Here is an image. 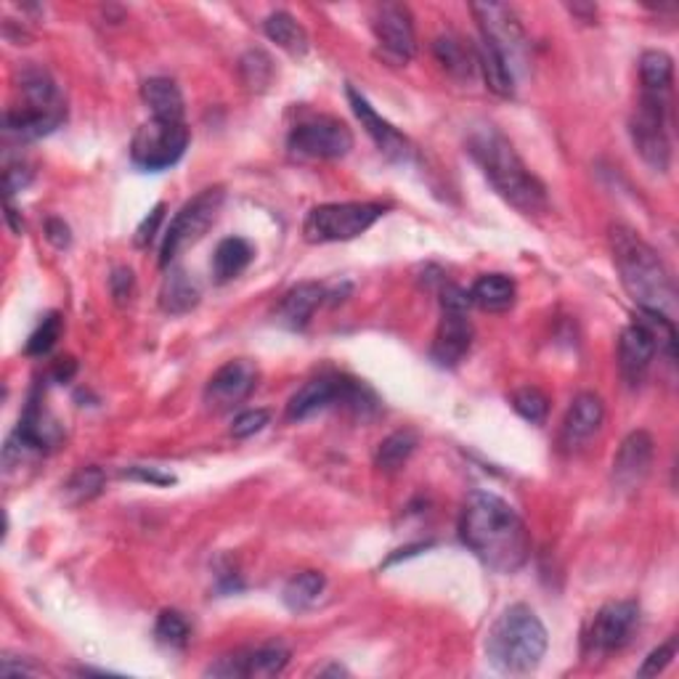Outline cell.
I'll use <instances>...</instances> for the list:
<instances>
[{"mask_svg":"<svg viewBox=\"0 0 679 679\" xmlns=\"http://www.w3.org/2000/svg\"><path fill=\"white\" fill-rule=\"evenodd\" d=\"M287 144L303 157L340 159L354 149V133L337 117H313L292 128Z\"/></svg>","mask_w":679,"mask_h":679,"instance_id":"cell-12","label":"cell"},{"mask_svg":"<svg viewBox=\"0 0 679 679\" xmlns=\"http://www.w3.org/2000/svg\"><path fill=\"white\" fill-rule=\"evenodd\" d=\"M20 97L16 106L5 112V133L20 141H35L53 133L67 120V106L53 77L40 67H25L20 73Z\"/></svg>","mask_w":679,"mask_h":679,"instance_id":"cell-5","label":"cell"},{"mask_svg":"<svg viewBox=\"0 0 679 679\" xmlns=\"http://www.w3.org/2000/svg\"><path fill=\"white\" fill-rule=\"evenodd\" d=\"M189 149V128L187 123L170 120H149L136 130L130 141V159L136 168L159 172L168 170Z\"/></svg>","mask_w":679,"mask_h":679,"instance_id":"cell-10","label":"cell"},{"mask_svg":"<svg viewBox=\"0 0 679 679\" xmlns=\"http://www.w3.org/2000/svg\"><path fill=\"white\" fill-rule=\"evenodd\" d=\"M611 249L624 290L637 308L671 319L677 308V287L658 253L629 226H613Z\"/></svg>","mask_w":679,"mask_h":679,"instance_id":"cell-3","label":"cell"},{"mask_svg":"<svg viewBox=\"0 0 679 679\" xmlns=\"http://www.w3.org/2000/svg\"><path fill=\"white\" fill-rule=\"evenodd\" d=\"M470 292L457 284H446L440 292V321L433 340L431 356L438 367L451 369L462 364L464 356L473 348V321L467 316Z\"/></svg>","mask_w":679,"mask_h":679,"instance_id":"cell-7","label":"cell"},{"mask_svg":"<svg viewBox=\"0 0 679 679\" xmlns=\"http://www.w3.org/2000/svg\"><path fill=\"white\" fill-rule=\"evenodd\" d=\"M258 385V367L247 359L229 361L207 380L205 385V403L216 412H229L240 407L244 398Z\"/></svg>","mask_w":679,"mask_h":679,"instance_id":"cell-14","label":"cell"},{"mask_svg":"<svg viewBox=\"0 0 679 679\" xmlns=\"http://www.w3.org/2000/svg\"><path fill=\"white\" fill-rule=\"evenodd\" d=\"M110 284H112V295H115L117 303L130 300V295H133V287H136L133 271H130V268H117V271L112 273Z\"/></svg>","mask_w":679,"mask_h":679,"instance_id":"cell-42","label":"cell"},{"mask_svg":"<svg viewBox=\"0 0 679 679\" xmlns=\"http://www.w3.org/2000/svg\"><path fill=\"white\" fill-rule=\"evenodd\" d=\"M75 369H77L75 359H59L56 367H53V380H56V383H67V380H73Z\"/></svg>","mask_w":679,"mask_h":679,"instance_id":"cell-44","label":"cell"},{"mask_svg":"<svg viewBox=\"0 0 679 679\" xmlns=\"http://www.w3.org/2000/svg\"><path fill=\"white\" fill-rule=\"evenodd\" d=\"M629 136L635 152L651 165L653 170L666 172L671 163L669 141V97L642 93L635 115L629 120Z\"/></svg>","mask_w":679,"mask_h":679,"instance_id":"cell-8","label":"cell"},{"mask_svg":"<svg viewBox=\"0 0 679 679\" xmlns=\"http://www.w3.org/2000/svg\"><path fill=\"white\" fill-rule=\"evenodd\" d=\"M326 297V290L316 282H303L297 287H292L287 295L279 303L277 316L287 330H306L308 321L316 308L321 306V300Z\"/></svg>","mask_w":679,"mask_h":679,"instance_id":"cell-21","label":"cell"},{"mask_svg":"<svg viewBox=\"0 0 679 679\" xmlns=\"http://www.w3.org/2000/svg\"><path fill=\"white\" fill-rule=\"evenodd\" d=\"M348 101H350V106H354V115L359 117L361 128L372 136V141L377 144V149L385 154V157L393 159V163H407V159L412 157V144H409L407 136L398 133L388 120H383V117L372 110V104H369L361 93H356L354 88H348Z\"/></svg>","mask_w":679,"mask_h":679,"instance_id":"cell-19","label":"cell"},{"mask_svg":"<svg viewBox=\"0 0 679 679\" xmlns=\"http://www.w3.org/2000/svg\"><path fill=\"white\" fill-rule=\"evenodd\" d=\"M29 181H33V170H29L25 163L9 165V168H5V196L11 200V196L22 192Z\"/></svg>","mask_w":679,"mask_h":679,"instance_id":"cell-41","label":"cell"},{"mask_svg":"<svg viewBox=\"0 0 679 679\" xmlns=\"http://www.w3.org/2000/svg\"><path fill=\"white\" fill-rule=\"evenodd\" d=\"M385 216V207L377 202H332L319 205L308 213L303 223V236L311 244L350 242L372 229Z\"/></svg>","mask_w":679,"mask_h":679,"instance_id":"cell-6","label":"cell"},{"mask_svg":"<svg viewBox=\"0 0 679 679\" xmlns=\"http://www.w3.org/2000/svg\"><path fill=\"white\" fill-rule=\"evenodd\" d=\"M290 664V651L279 642H271V645L258 648V651H247V653H236V655H226V658H218L216 664H210L205 669L207 677H249V679H260V677H277L287 669Z\"/></svg>","mask_w":679,"mask_h":679,"instance_id":"cell-15","label":"cell"},{"mask_svg":"<svg viewBox=\"0 0 679 679\" xmlns=\"http://www.w3.org/2000/svg\"><path fill=\"white\" fill-rule=\"evenodd\" d=\"M460 539L486 568L515 574L531 555V534L517 510L491 491H473L462 504Z\"/></svg>","mask_w":679,"mask_h":679,"instance_id":"cell-1","label":"cell"},{"mask_svg":"<svg viewBox=\"0 0 679 679\" xmlns=\"http://www.w3.org/2000/svg\"><path fill=\"white\" fill-rule=\"evenodd\" d=\"M264 29L268 35V40L284 49L290 56H303L308 49H311V40H308L306 27L295 20V16L287 14V11H277L264 22Z\"/></svg>","mask_w":679,"mask_h":679,"instance_id":"cell-26","label":"cell"},{"mask_svg":"<svg viewBox=\"0 0 679 679\" xmlns=\"http://www.w3.org/2000/svg\"><path fill=\"white\" fill-rule=\"evenodd\" d=\"M640 622V605L635 600H613L592 618L587 631V648L592 653H613L629 642L631 631Z\"/></svg>","mask_w":679,"mask_h":679,"instance_id":"cell-13","label":"cell"},{"mask_svg":"<svg viewBox=\"0 0 679 679\" xmlns=\"http://www.w3.org/2000/svg\"><path fill=\"white\" fill-rule=\"evenodd\" d=\"M653 438L651 433L635 431L624 438V444L618 446L616 457H613V484L624 491H635L645 484V478L651 475L653 467Z\"/></svg>","mask_w":679,"mask_h":679,"instance_id":"cell-17","label":"cell"},{"mask_svg":"<svg viewBox=\"0 0 679 679\" xmlns=\"http://www.w3.org/2000/svg\"><path fill=\"white\" fill-rule=\"evenodd\" d=\"M433 51H436V59L444 64L446 73L460 77V80H470L475 67H478L475 51L467 49L464 40L457 38V35H440L436 43H433Z\"/></svg>","mask_w":679,"mask_h":679,"instance_id":"cell-29","label":"cell"},{"mask_svg":"<svg viewBox=\"0 0 679 679\" xmlns=\"http://www.w3.org/2000/svg\"><path fill=\"white\" fill-rule=\"evenodd\" d=\"M512 409L531 425H545L547 412H550V398L539 388H521L512 393Z\"/></svg>","mask_w":679,"mask_h":679,"instance_id":"cell-33","label":"cell"},{"mask_svg":"<svg viewBox=\"0 0 679 679\" xmlns=\"http://www.w3.org/2000/svg\"><path fill=\"white\" fill-rule=\"evenodd\" d=\"M374 35H377L380 46L396 62H409L417 51V38H414V25L412 14H409L407 5L401 3H383L377 5L372 20Z\"/></svg>","mask_w":679,"mask_h":679,"instance_id":"cell-16","label":"cell"},{"mask_svg":"<svg viewBox=\"0 0 679 679\" xmlns=\"http://www.w3.org/2000/svg\"><path fill=\"white\" fill-rule=\"evenodd\" d=\"M350 380L345 377H316L308 380L287 403V417L292 422H300L313 417L316 412H324L332 403H345L348 396Z\"/></svg>","mask_w":679,"mask_h":679,"instance_id":"cell-20","label":"cell"},{"mask_svg":"<svg viewBox=\"0 0 679 679\" xmlns=\"http://www.w3.org/2000/svg\"><path fill=\"white\" fill-rule=\"evenodd\" d=\"M515 282L504 273H486L470 290V303L488 313H504L515 306Z\"/></svg>","mask_w":679,"mask_h":679,"instance_id":"cell-23","label":"cell"},{"mask_svg":"<svg viewBox=\"0 0 679 679\" xmlns=\"http://www.w3.org/2000/svg\"><path fill=\"white\" fill-rule=\"evenodd\" d=\"M481 25V38L488 40L499 53H502L504 62L510 64L512 75H515L517 64L526 59L528 38L523 33V25L517 22L515 11L508 9L502 3H473L470 5Z\"/></svg>","mask_w":679,"mask_h":679,"instance_id":"cell-11","label":"cell"},{"mask_svg":"<svg viewBox=\"0 0 679 679\" xmlns=\"http://www.w3.org/2000/svg\"><path fill=\"white\" fill-rule=\"evenodd\" d=\"M46 236H49V242L53 244V247H59V249L69 247V242H73V234H69V226L64 223L62 218H49V223H46Z\"/></svg>","mask_w":679,"mask_h":679,"instance_id":"cell-43","label":"cell"},{"mask_svg":"<svg viewBox=\"0 0 679 679\" xmlns=\"http://www.w3.org/2000/svg\"><path fill=\"white\" fill-rule=\"evenodd\" d=\"M640 82L642 93L653 97H671V82H675V62L664 51H645L640 56Z\"/></svg>","mask_w":679,"mask_h":679,"instance_id":"cell-27","label":"cell"},{"mask_svg":"<svg viewBox=\"0 0 679 679\" xmlns=\"http://www.w3.org/2000/svg\"><path fill=\"white\" fill-rule=\"evenodd\" d=\"M163 220H165V202H159V205H154L152 210H149V216L141 220L139 229H136V244H139V247H149L154 236H157L159 223H163Z\"/></svg>","mask_w":679,"mask_h":679,"instance_id":"cell-40","label":"cell"},{"mask_svg":"<svg viewBox=\"0 0 679 679\" xmlns=\"http://www.w3.org/2000/svg\"><path fill=\"white\" fill-rule=\"evenodd\" d=\"M324 587L326 581L319 571H303V574L292 576L287 587H284V605L295 613L308 611V607L319 603Z\"/></svg>","mask_w":679,"mask_h":679,"instance_id":"cell-30","label":"cell"},{"mask_svg":"<svg viewBox=\"0 0 679 679\" xmlns=\"http://www.w3.org/2000/svg\"><path fill=\"white\" fill-rule=\"evenodd\" d=\"M141 99L152 110L154 120L187 123L183 120L181 88L170 77H149L144 86H141Z\"/></svg>","mask_w":679,"mask_h":679,"instance_id":"cell-22","label":"cell"},{"mask_svg":"<svg viewBox=\"0 0 679 679\" xmlns=\"http://www.w3.org/2000/svg\"><path fill=\"white\" fill-rule=\"evenodd\" d=\"M605 420V407L600 396L594 393H581L574 398L563 420V433H560V444L568 451H579L600 433Z\"/></svg>","mask_w":679,"mask_h":679,"instance_id":"cell-18","label":"cell"},{"mask_svg":"<svg viewBox=\"0 0 679 679\" xmlns=\"http://www.w3.org/2000/svg\"><path fill=\"white\" fill-rule=\"evenodd\" d=\"M268 422H271V412H268V409H249V412L236 417L234 425H231V436L249 438L255 436V433L264 431Z\"/></svg>","mask_w":679,"mask_h":679,"instance_id":"cell-36","label":"cell"},{"mask_svg":"<svg viewBox=\"0 0 679 679\" xmlns=\"http://www.w3.org/2000/svg\"><path fill=\"white\" fill-rule=\"evenodd\" d=\"M550 637L528 605H510L486 635V658L502 675H531L545 658Z\"/></svg>","mask_w":679,"mask_h":679,"instance_id":"cell-4","label":"cell"},{"mask_svg":"<svg viewBox=\"0 0 679 679\" xmlns=\"http://www.w3.org/2000/svg\"><path fill=\"white\" fill-rule=\"evenodd\" d=\"M260 69H264V73H271V59H268L266 53L253 51L242 59V73H244V80H247V86L266 88V80L260 77Z\"/></svg>","mask_w":679,"mask_h":679,"instance_id":"cell-38","label":"cell"},{"mask_svg":"<svg viewBox=\"0 0 679 679\" xmlns=\"http://www.w3.org/2000/svg\"><path fill=\"white\" fill-rule=\"evenodd\" d=\"M67 494L73 502H88V499L99 497L101 488H104V473H101L99 467H82L80 473L73 475V481H69L67 486Z\"/></svg>","mask_w":679,"mask_h":679,"instance_id":"cell-35","label":"cell"},{"mask_svg":"<svg viewBox=\"0 0 679 679\" xmlns=\"http://www.w3.org/2000/svg\"><path fill=\"white\" fill-rule=\"evenodd\" d=\"M675 655H677V640H675V637H671V640L666 642V645H658L651 655H648L645 664H642L640 669H637V675H640V677H658L661 671H664L666 666H669L671 661H675Z\"/></svg>","mask_w":679,"mask_h":679,"instance_id":"cell-37","label":"cell"},{"mask_svg":"<svg viewBox=\"0 0 679 679\" xmlns=\"http://www.w3.org/2000/svg\"><path fill=\"white\" fill-rule=\"evenodd\" d=\"M200 303V287L192 282L183 268H170V273L165 277L163 290H159V306L165 313L170 316H183Z\"/></svg>","mask_w":679,"mask_h":679,"instance_id":"cell-25","label":"cell"},{"mask_svg":"<svg viewBox=\"0 0 679 679\" xmlns=\"http://www.w3.org/2000/svg\"><path fill=\"white\" fill-rule=\"evenodd\" d=\"M123 478L141 481V484H152V486H172L176 484V475L172 473H163L159 467H144V464H133V467L123 470Z\"/></svg>","mask_w":679,"mask_h":679,"instance_id":"cell-39","label":"cell"},{"mask_svg":"<svg viewBox=\"0 0 679 679\" xmlns=\"http://www.w3.org/2000/svg\"><path fill=\"white\" fill-rule=\"evenodd\" d=\"M253 247L249 242L240 240V236H229L216 247V255H213V277H216L218 284L231 282L236 279L244 268L253 260Z\"/></svg>","mask_w":679,"mask_h":679,"instance_id":"cell-28","label":"cell"},{"mask_svg":"<svg viewBox=\"0 0 679 679\" xmlns=\"http://www.w3.org/2000/svg\"><path fill=\"white\" fill-rule=\"evenodd\" d=\"M467 152L494 192L523 216H541L550 207L547 187L528 170L508 136L494 125H478L467 136Z\"/></svg>","mask_w":679,"mask_h":679,"instance_id":"cell-2","label":"cell"},{"mask_svg":"<svg viewBox=\"0 0 679 679\" xmlns=\"http://www.w3.org/2000/svg\"><path fill=\"white\" fill-rule=\"evenodd\" d=\"M62 337V316L49 313L27 340V356H46Z\"/></svg>","mask_w":679,"mask_h":679,"instance_id":"cell-34","label":"cell"},{"mask_svg":"<svg viewBox=\"0 0 679 679\" xmlns=\"http://www.w3.org/2000/svg\"><path fill=\"white\" fill-rule=\"evenodd\" d=\"M417 449V436L412 431H398L393 433V436H388L380 444L377 449V457H374V462H377L380 470H385V473H396V470H401L403 464H407L409 457L414 454Z\"/></svg>","mask_w":679,"mask_h":679,"instance_id":"cell-31","label":"cell"},{"mask_svg":"<svg viewBox=\"0 0 679 679\" xmlns=\"http://www.w3.org/2000/svg\"><path fill=\"white\" fill-rule=\"evenodd\" d=\"M475 62H478L481 73H484L488 91L497 93V97L502 99H510L512 93H515V75H512L510 64L504 62L502 53L494 49V46L484 38H481L478 49H475Z\"/></svg>","mask_w":679,"mask_h":679,"instance_id":"cell-24","label":"cell"},{"mask_svg":"<svg viewBox=\"0 0 679 679\" xmlns=\"http://www.w3.org/2000/svg\"><path fill=\"white\" fill-rule=\"evenodd\" d=\"M154 635L163 645L168 648H187L189 637H192V627L183 618V613L178 611H163L159 613L157 624H154Z\"/></svg>","mask_w":679,"mask_h":679,"instance_id":"cell-32","label":"cell"},{"mask_svg":"<svg viewBox=\"0 0 679 679\" xmlns=\"http://www.w3.org/2000/svg\"><path fill=\"white\" fill-rule=\"evenodd\" d=\"M223 202L226 192L220 187L205 189V192L196 194L194 200H189L187 205L176 213V218L170 220L168 231H165L163 249H159V266L168 268L183 249L200 242L202 236L207 234V229L218 220Z\"/></svg>","mask_w":679,"mask_h":679,"instance_id":"cell-9","label":"cell"},{"mask_svg":"<svg viewBox=\"0 0 679 679\" xmlns=\"http://www.w3.org/2000/svg\"><path fill=\"white\" fill-rule=\"evenodd\" d=\"M316 675L319 677H326V675H335V677H340V675H348V671L343 669V666H324V669H316Z\"/></svg>","mask_w":679,"mask_h":679,"instance_id":"cell-45","label":"cell"}]
</instances>
